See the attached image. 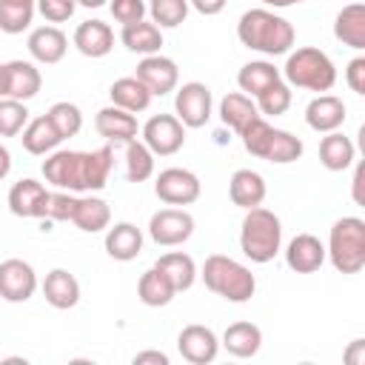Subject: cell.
Wrapping results in <instances>:
<instances>
[{
	"instance_id": "cell-44",
	"label": "cell",
	"mask_w": 365,
	"mask_h": 365,
	"mask_svg": "<svg viewBox=\"0 0 365 365\" xmlns=\"http://www.w3.org/2000/svg\"><path fill=\"white\" fill-rule=\"evenodd\" d=\"M108 9H111V17H114L117 23H123V26L140 23V20H145V14H148V6H145L143 0H111Z\"/></svg>"
},
{
	"instance_id": "cell-49",
	"label": "cell",
	"mask_w": 365,
	"mask_h": 365,
	"mask_svg": "<svg viewBox=\"0 0 365 365\" xmlns=\"http://www.w3.org/2000/svg\"><path fill=\"white\" fill-rule=\"evenodd\" d=\"M345 362L348 365H362L365 362V339H354L351 348L345 351Z\"/></svg>"
},
{
	"instance_id": "cell-10",
	"label": "cell",
	"mask_w": 365,
	"mask_h": 365,
	"mask_svg": "<svg viewBox=\"0 0 365 365\" xmlns=\"http://www.w3.org/2000/svg\"><path fill=\"white\" fill-rule=\"evenodd\" d=\"M191 234H194V217L185 208H160L148 220V237L157 245L174 248L191 240Z\"/></svg>"
},
{
	"instance_id": "cell-39",
	"label": "cell",
	"mask_w": 365,
	"mask_h": 365,
	"mask_svg": "<svg viewBox=\"0 0 365 365\" xmlns=\"http://www.w3.org/2000/svg\"><path fill=\"white\" fill-rule=\"evenodd\" d=\"M46 117L54 123V128L60 131V137H63V140H68V137L80 134V128H83V111H80L74 103H68V100L54 103V106L46 111Z\"/></svg>"
},
{
	"instance_id": "cell-3",
	"label": "cell",
	"mask_w": 365,
	"mask_h": 365,
	"mask_svg": "<svg viewBox=\"0 0 365 365\" xmlns=\"http://www.w3.org/2000/svg\"><path fill=\"white\" fill-rule=\"evenodd\" d=\"M240 248L251 262H271L282 248V222L274 211L257 205L248 208L240 228Z\"/></svg>"
},
{
	"instance_id": "cell-26",
	"label": "cell",
	"mask_w": 365,
	"mask_h": 365,
	"mask_svg": "<svg viewBox=\"0 0 365 365\" xmlns=\"http://www.w3.org/2000/svg\"><path fill=\"white\" fill-rule=\"evenodd\" d=\"M231 356L248 359L262 348V331L254 322H231L222 331V342H220Z\"/></svg>"
},
{
	"instance_id": "cell-14",
	"label": "cell",
	"mask_w": 365,
	"mask_h": 365,
	"mask_svg": "<svg viewBox=\"0 0 365 365\" xmlns=\"http://www.w3.org/2000/svg\"><path fill=\"white\" fill-rule=\"evenodd\" d=\"M46 202H48V191L43 182L26 177V180H17L11 188H9V211L14 217H23V220H43L46 217Z\"/></svg>"
},
{
	"instance_id": "cell-20",
	"label": "cell",
	"mask_w": 365,
	"mask_h": 365,
	"mask_svg": "<svg viewBox=\"0 0 365 365\" xmlns=\"http://www.w3.org/2000/svg\"><path fill=\"white\" fill-rule=\"evenodd\" d=\"M43 297L51 308L57 311H68L80 302V282L71 271L66 268H51L43 279Z\"/></svg>"
},
{
	"instance_id": "cell-37",
	"label": "cell",
	"mask_w": 365,
	"mask_h": 365,
	"mask_svg": "<svg viewBox=\"0 0 365 365\" xmlns=\"http://www.w3.org/2000/svg\"><path fill=\"white\" fill-rule=\"evenodd\" d=\"M302 151H305V145H302V140H299V137H294L291 131L274 128L271 143H268V148H265V157H262V160L277 163V165H285V163L299 160V157H302Z\"/></svg>"
},
{
	"instance_id": "cell-38",
	"label": "cell",
	"mask_w": 365,
	"mask_h": 365,
	"mask_svg": "<svg viewBox=\"0 0 365 365\" xmlns=\"http://www.w3.org/2000/svg\"><path fill=\"white\" fill-rule=\"evenodd\" d=\"M188 0H151L148 14L157 29H177L188 17Z\"/></svg>"
},
{
	"instance_id": "cell-9",
	"label": "cell",
	"mask_w": 365,
	"mask_h": 365,
	"mask_svg": "<svg viewBox=\"0 0 365 365\" xmlns=\"http://www.w3.org/2000/svg\"><path fill=\"white\" fill-rule=\"evenodd\" d=\"M200 177L188 168H165L154 180V194L165 205H191L200 200Z\"/></svg>"
},
{
	"instance_id": "cell-41",
	"label": "cell",
	"mask_w": 365,
	"mask_h": 365,
	"mask_svg": "<svg viewBox=\"0 0 365 365\" xmlns=\"http://www.w3.org/2000/svg\"><path fill=\"white\" fill-rule=\"evenodd\" d=\"M29 123V108L20 100L0 97V137H17Z\"/></svg>"
},
{
	"instance_id": "cell-27",
	"label": "cell",
	"mask_w": 365,
	"mask_h": 365,
	"mask_svg": "<svg viewBox=\"0 0 365 365\" xmlns=\"http://www.w3.org/2000/svg\"><path fill=\"white\" fill-rule=\"evenodd\" d=\"M71 222L86 231V234H97V231H106L108 222H111V208L106 200L100 197H77V205H74V214H71Z\"/></svg>"
},
{
	"instance_id": "cell-42",
	"label": "cell",
	"mask_w": 365,
	"mask_h": 365,
	"mask_svg": "<svg viewBox=\"0 0 365 365\" xmlns=\"http://www.w3.org/2000/svg\"><path fill=\"white\" fill-rule=\"evenodd\" d=\"M271 134H274V125H268V123L262 120V114L254 117V120L240 131L245 151H248L251 157H259V160L265 157V148H268V143H271Z\"/></svg>"
},
{
	"instance_id": "cell-5",
	"label": "cell",
	"mask_w": 365,
	"mask_h": 365,
	"mask_svg": "<svg viewBox=\"0 0 365 365\" xmlns=\"http://www.w3.org/2000/svg\"><path fill=\"white\" fill-rule=\"evenodd\" d=\"M279 74L285 77L288 86L308 88V91H317V94L331 91L334 83H336V66H334V60L325 51L314 48V46H302V48L291 51Z\"/></svg>"
},
{
	"instance_id": "cell-46",
	"label": "cell",
	"mask_w": 365,
	"mask_h": 365,
	"mask_svg": "<svg viewBox=\"0 0 365 365\" xmlns=\"http://www.w3.org/2000/svg\"><path fill=\"white\" fill-rule=\"evenodd\" d=\"M345 80L354 94H365V57H354L345 68Z\"/></svg>"
},
{
	"instance_id": "cell-24",
	"label": "cell",
	"mask_w": 365,
	"mask_h": 365,
	"mask_svg": "<svg viewBox=\"0 0 365 365\" xmlns=\"http://www.w3.org/2000/svg\"><path fill=\"white\" fill-rule=\"evenodd\" d=\"M334 37L356 51L365 48V6L362 3H348L334 20Z\"/></svg>"
},
{
	"instance_id": "cell-29",
	"label": "cell",
	"mask_w": 365,
	"mask_h": 365,
	"mask_svg": "<svg viewBox=\"0 0 365 365\" xmlns=\"http://www.w3.org/2000/svg\"><path fill=\"white\" fill-rule=\"evenodd\" d=\"M354 143L351 137L339 134V131H328L322 140H319V163L328 168V171H345L354 165Z\"/></svg>"
},
{
	"instance_id": "cell-31",
	"label": "cell",
	"mask_w": 365,
	"mask_h": 365,
	"mask_svg": "<svg viewBox=\"0 0 365 365\" xmlns=\"http://www.w3.org/2000/svg\"><path fill=\"white\" fill-rule=\"evenodd\" d=\"M254 117H259V111H257V103H254L248 94L231 91V94H225V97L220 100V120H222V125H228L231 131L240 134Z\"/></svg>"
},
{
	"instance_id": "cell-25",
	"label": "cell",
	"mask_w": 365,
	"mask_h": 365,
	"mask_svg": "<svg viewBox=\"0 0 365 365\" xmlns=\"http://www.w3.org/2000/svg\"><path fill=\"white\" fill-rule=\"evenodd\" d=\"M20 134H23V137H20V140H23V148H26L29 154H34V157H40V154H51V151L63 143L60 131L54 128V123H51L46 114L29 120L26 128H23Z\"/></svg>"
},
{
	"instance_id": "cell-13",
	"label": "cell",
	"mask_w": 365,
	"mask_h": 365,
	"mask_svg": "<svg viewBox=\"0 0 365 365\" xmlns=\"http://www.w3.org/2000/svg\"><path fill=\"white\" fill-rule=\"evenodd\" d=\"M37 291V274L26 259L0 262V297L6 302H26Z\"/></svg>"
},
{
	"instance_id": "cell-36",
	"label": "cell",
	"mask_w": 365,
	"mask_h": 365,
	"mask_svg": "<svg viewBox=\"0 0 365 365\" xmlns=\"http://www.w3.org/2000/svg\"><path fill=\"white\" fill-rule=\"evenodd\" d=\"M37 0H0V31L20 34L31 26Z\"/></svg>"
},
{
	"instance_id": "cell-2",
	"label": "cell",
	"mask_w": 365,
	"mask_h": 365,
	"mask_svg": "<svg viewBox=\"0 0 365 365\" xmlns=\"http://www.w3.org/2000/svg\"><path fill=\"white\" fill-rule=\"evenodd\" d=\"M237 37L245 48L277 57V54H288L294 46V26L274 14L271 9H248L240 23H237Z\"/></svg>"
},
{
	"instance_id": "cell-30",
	"label": "cell",
	"mask_w": 365,
	"mask_h": 365,
	"mask_svg": "<svg viewBox=\"0 0 365 365\" xmlns=\"http://www.w3.org/2000/svg\"><path fill=\"white\" fill-rule=\"evenodd\" d=\"M108 97H111V106H120L131 114L137 111H145L151 106V91L137 80V77H120L111 83L108 88Z\"/></svg>"
},
{
	"instance_id": "cell-17",
	"label": "cell",
	"mask_w": 365,
	"mask_h": 365,
	"mask_svg": "<svg viewBox=\"0 0 365 365\" xmlns=\"http://www.w3.org/2000/svg\"><path fill=\"white\" fill-rule=\"evenodd\" d=\"M29 54L37 60V63H43V66H54V63H60L63 57H66V51H68V37L57 29V26H40V29H34L31 34H29Z\"/></svg>"
},
{
	"instance_id": "cell-22",
	"label": "cell",
	"mask_w": 365,
	"mask_h": 365,
	"mask_svg": "<svg viewBox=\"0 0 365 365\" xmlns=\"http://www.w3.org/2000/svg\"><path fill=\"white\" fill-rule=\"evenodd\" d=\"M74 46L86 57H106L114 48V31L103 20H86L74 29Z\"/></svg>"
},
{
	"instance_id": "cell-43",
	"label": "cell",
	"mask_w": 365,
	"mask_h": 365,
	"mask_svg": "<svg viewBox=\"0 0 365 365\" xmlns=\"http://www.w3.org/2000/svg\"><path fill=\"white\" fill-rule=\"evenodd\" d=\"M74 205H77V197L71 191H48V202H46V217L43 220H51V222H71V214H74Z\"/></svg>"
},
{
	"instance_id": "cell-8",
	"label": "cell",
	"mask_w": 365,
	"mask_h": 365,
	"mask_svg": "<svg viewBox=\"0 0 365 365\" xmlns=\"http://www.w3.org/2000/svg\"><path fill=\"white\" fill-rule=\"evenodd\" d=\"M143 143L154 157H171L185 145V125L174 114H154L143 125Z\"/></svg>"
},
{
	"instance_id": "cell-51",
	"label": "cell",
	"mask_w": 365,
	"mask_h": 365,
	"mask_svg": "<svg viewBox=\"0 0 365 365\" xmlns=\"http://www.w3.org/2000/svg\"><path fill=\"white\" fill-rule=\"evenodd\" d=\"M9 171H11V154H9V148L0 143V180H6Z\"/></svg>"
},
{
	"instance_id": "cell-45",
	"label": "cell",
	"mask_w": 365,
	"mask_h": 365,
	"mask_svg": "<svg viewBox=\"0 0 365 365\" xmlns=\"http://www.w3.org/2000/svg\"><path fill=\"white\" fill-rule=\"evenodd\" d=\"M77 9V0H37V11L48 23H66Z\"/></svg>"
},
{
	"instance_id": "cell-53",
	"label": "cell",
	"mask_w": 365,
	"mask_h": 365,
	"mask_svg": "<svg viewBox=\"0 0 365 365\" xmlns=\"http://www.w3.org/2000/svg\"><path fill=\"white\" fill-rule=\"evenodd\" d=\"M108 0H77V6H86V9H100V6H106Z\"/></svg>"
},
{
	"instance_id": "cell-1",
	"label": "cell",
	"mask_w": 365,
	"mask_h": 365,
	"mask_svg": "<svg viewBox=\"0 0 365 365\" xmlns=\"http://www.w3.org/2000/svg\"><path fill=\"white\" fill-rule=\"evenodd\" d=\"M114 165V148L100 145L94 151H51L43 160V177L54 188L80 194V191H100L108 182Z\"/></svg>"
},
{
	"instance_id": "cell-47",
	"label": "cell",
	"mask_w": 365,
	"mask_h": 365,
	"mask_svg": "<svg viewBox=\"0 0 365 365\" xmlns=\"http://www.w3.org/2000/svg\"><path fill=\"white\" fill-rule=\"evenodd\" d=\"M225 3H228V0H188V6H191V9H197V11H200V14H205V17L220 14V11L225 9Z\"/></svg>"
},
{
	"instance_id": "cell-35",
	"label": "cell",
	"mask_w": 365,
	"mask_h": 365,
	"mask_svg": "<svg viewBox=\"0 0 365 365\" xmlns=\"http://www.w3.org/2000/svg\"><path fill=\"white\" fill-rule=\"evenodd\" d=\"M125 145V180L128 182H145L154 177V154L145 143H140L137 137L123 143Z\"/></svg>"
},
{
	"instance_id": "cell-16",
	"label": "cell",
	"mask_w": 365,
	"mask_h": 365,
	"mask_svg": "<svg viewBox=\"0 0 365 365\" xmlns=\"http://www.w3.org/2000/svg\"><path fill=\"white\" fill-rule=\"evenodd\" d=\"M285 262L297 274H314L325 262V245L314 234H297L285 248Z\"/></svg>"
},
{
	"instance_id": "cell-28",
	"label": "cell",
	"mask_w": 365,
	"mask_h": 365,
	"mask_svg": "<svg viewBox=\"0 0 365 365\" xmlns=\"http://www.w3.org/2000/svg\"><path fill=\"white\" fill-rule=\"evenodd\" d=\"M174 294H177V288L171 285V279H168L157 265H151V268L137 279V297H140V302L148 305V308H163V305H168V302L174 299Z\"/></svg>"
},
{
	"instance_id": "cell-54",
	"label": "cell",
	"mask_w": 365,
	"mask_h": 365,
	"mask_svg": "<svg viewBox=\"0 0 365 365\" xmlns=\"http://www.w3.org/2000/svg\"><path fill=\"white\" fill-rule=\"evenodd\" d=\"M0 97H6V63H0Z\"/></svg>"
},
{
	"instance_id": "cell-21",
	"label": "cell",
	"mask_w": 365,
	"mask_h": 365,
	"mask_svg": "<svg viewBox=\"0 0 365 365\" xmlns=\"http://www.w3.org/2000/svg\"><path fill=\"white\" fill-rule=\"evenodd\" d=\"M265 191L268 188H265L262 174L259 171H251V168H237L231 174V180H228V197H231V202L237 208H245V211L262 205Z\"/></svg>"
},
{
	"instance_id": "cell-7",
	"label": "cell",
	"mask_w": 365,
	"mask_h": 365,
	"mask_svg": "<svg viewBox=\"0 0 365 365\" xmlns=\"http://www.w3.org/2000/svg\"><path fill=\"white\" fill-rule=\"evenodd\" d=\"M211 108H214V97H211V88L205 83H182L177 88V97H174V117L185 125V128H200L211 120Z\"/></svg>"
},
{
	"instance_id": "cell-32",
	"label": "cell",
	"mask_w": 365,
	"mask_h": 365,
	"mask_svg": "<svg viewBox=\"0 0 365 365\" xmlns=\"http://www.w3.org/2000/svg\"><path fill=\"white\" fill-rule=\"evenodd\" d=\"M120 40L128 51L134 54H160V46H163V31L148 23V20H140V23H131V26H123L120 31Z\"/></svg>"
},
{
	"instance_id": "cell-15",
	"label": "cell",
	"mask_w": 365,
	"mask_h": 365,
	"mask_svg": "<svg viewBox=\"0 0 365 365\" xmlns=\"http://www.w3.org/2000/svg\"><path fill=\"white\" fill-rule=\"evenodd\" d=\"M348 117V108L339 97L334 94H317L308 106H305V123L308 128L319 131V134H328V131H336Z\"/></svg>"
},
{
	"instance_id": "cell-34",
	"label": "cell",
	"mask_w": 365,
	"mask_h": 365,
	"mask_svg": "<svg viewBox=\"0 0 365 365\" xmlns=\"http://www.w3.org/2000/svg\"><path fill=\"white\" fill-rule=\"evenodd\" d=\"M154 265L171 279V285L177 288V294H180V291H188V288L194 285V279H197V265H194V259H191L188 254H182V251H168V254H163Z\"/></svg>"
},
{
	"instance_id": "cell-6",
	"label": "cell",
	"mask_w": 365,
	"mask_h": 365,
	"mask_svg": "<svg viewBox=\"0 0 365 365\" xmlns=\"http://www.w3.org/2000/svg\"><path fill=\"white\" fill-rule=\"evenodd\" d=\"M325 257L339 274H359L365 268V222L359 217H342L331 225Z\"/></svg>"
},
{
	"instance_id": "cell-23",
	"label": "cell",
	"mask_w": 365,
	"mask_h": 365,
	"mask_svg": "<svg viewBox=\"0 0 365 365\" xmlns=\"http://www.w3.org/2000/svg\"><path fill=\"white\" fill-rule=\"evenodd\" d=\"M143 251V231L134 222H114L106 231V254L117 262H128Z\"/></svg>"
},
{
	"instance_id": "cell-11",
	"label": "cell",
	"mask_w": 365,
	"mask_h": 365,
	"mask_svg": "<svg viewBox=\"0 0 365 365\" xmlns=\"http://www.w3.org/2000/svg\"><path fill=\"white\" fill-rule=\"evenodd\" d=\"M148 91L151 97H163L168 91L177 88L180 83V68L171 57H163V54H145L140 63H137V74H134Z\"/></svg>"
},
{
	"instance_id": "cell-18",
	"label": "cell",
	"mask_w": 365,
	"mask_h": 365,
	"mask_svg": "<svg viewBox=\"0 0 365 365\" xmlns=\"http://www.w3.org/2000/svg\"><path fill=\"white\" fill-rule=\"evenodd\" d=\"M40 86H43V77L34 63H29V60L6 63V97L26 103V100L37 97Z\"/></svg>"
},
{
	"instance_id": "cell-48",
	"label": "cell",
	"mask_w": 365,
	"mask_h": 365,
	"mask_svg": "<svg viewBox=\"0 0 365 365\" xmlns=\"http://www.w3.org/2000/svg\"><path fill=\"white\" fill-rule=\"evenodd\" d=\"M134 365H168V356L163 351H140L134 354Z\"/></svg>"
},
{
	"instance_id": "cell-50",
	"label": "cell",
	"mask_w": 365,
	"mask_h": 365,
	"mask_svg": "<svg viewBox=\"0 0 365 365\" xmlns=\"http://www.w3.org/2000/svg\"><path fill=\"white\" fill-rule=\"evenodd\" d=\"M362 177H365V168L356 165V171H354V202H356V205H365V197H362Z\"/></svg>"
},
{
	"instance_id": "cell-4",
	"label": "cell",
	"mask_w": 365,
	"mask_h": 365,
	"mask_svg": "<svg viewBox=\"0 0 365 365\" xmlns=\"http://www.w3.org/2000/svg\"><path fill=\"white\" fill-rule=\"evenodd\" d=\"M202 282L208 291L228 302H248L257 291V279L248 265L225 257V254H211L202 262Z\"/></svg>"
},
{
	"instance_id": "cell-52",
	"label": "cell",
	"mask_w": 365,
	"mask_h": 365,
	"mask_svg": "<svg viewBox=\"0 0 365 365\" xmlns=\"http://www.w3.org/2000/svg\"><path fill=\"white\" fill-rule=\"evenodd\" d=\"M265 6L271 9H288V6H297V3H305V0H262Z\"/></svg>"
},
{
	"instance_id": "cell-40",
	"label": "cell",
	"mask_w": 365,
	"mask_h": 365,
	"mask_svg": "<svg viewBox=\"0 0 365 365\" xmlns=\"http://www.w3.org/2000/svg\"><path fill=\"white\" fill-rule=\"evenodd\" d=\"M257 100V111L268 114V117H279L291 108V86L285 80H277L274 86H268L262 94L254 97Z\"/></svg>"
},
{
	"instance_id": "cell-12",
	"label": "cell",
	"mask_w": 365,
	"mask_h": 365,
	"mask_svg": "<svg viewBox=\"0 0 365 365\" xmlns=\"http://www.w3.org/2000/svg\"><path fill=\"white\" fill-rule=\"evenodd\" d=\"M177 351L185 362L191 365H208L220 354V339L211 328L205 325H185L177 334Z\"/></svg>"
},
{
	"instance_id": "cell-19",
	"label": "cell",
	"mask_w": 365,
	"mask_h": 365,
	"mask_svg": "<svg viewBox=\"0 0 365 365\" xmlns=\"http://www.w3.org/2000/svg\"><path fill=\"white\" fill-rule=\"evenodd\" d=\"M94 128L108 143H128L137 137V117L120 106H106L94 117Z\"/></svg>"
},
{
	"instance_id": "cell-33",
	"label": "cell",
	"mask_w": 365,
	"mask_h": 365,
	"mask_svg": "<svg viewBox=\"0 0 365 365\" xmlns=\"http://www.w3.org/2000/svg\"><path fill=\"white\" fill-rule=\"evenodd\" d=\"M277 80H282V74H279V68H277L274 63H268V60H251V63H245V66L240 68V74H237V83H240L242 94H248V97L262 94V91H265L268 86H274Z\"/></svg>"
}]
</instances>
